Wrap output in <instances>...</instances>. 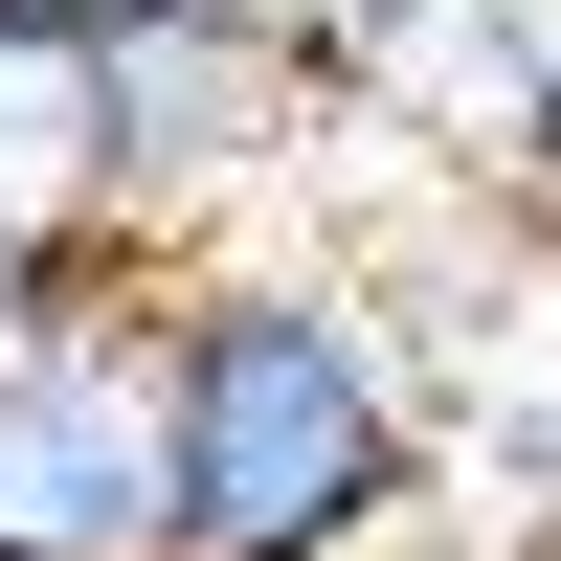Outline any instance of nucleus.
<instances>
[{
	"label": "nucleus",
	"instance_id": "nucleus-1",
	"mask_svg": "<svg viewBox=\"0 0 561 561\" xmlns=\"http://www.w3.org/2000/svg\"><path fill=\"white\" fill-rule=\"evenodd\" d=\"M158 472L180 561H404L427 517V382L382 293L293 248H180L158 270Z\"/></svg>",
	"mask_w": 561,
	"mask_h": 561
},
{
	"label": "nucleus",
	"instance_id": "nucleus-3",
	"mask_svg": "<svg viewBox=\"0 0 561 561\" xmlns=\"http://www.w3.org/2000/svg\"><path fill=\"white\" fill-rule=\"evenodd\" d=\"M494 203H517L539 248H561V68H539V113H517V158H494Z\"/></svg>",
	"mask_w": 561,
	"mask_h": 561
},
{
	"label": "nucleus",
	"instance_id": "nucleus-2",
	"mask_svg": "<svg viewBox=\"0 0 561 561\" xmlns=\"http://www.w3.org/2000/svg\"><path fill=\"white\" fill-rule=\"evenodd\" d=\"M113 225V180H90V45L68 23H0V270L90 248Z\"/></svg>",
	"mask_w": 561,
	"mask_h": 561
},
{
	"label": "nucleus",
	"instance_id": "nucleus-4",
	"mask_svg": "<svg viewBox=\"0 0 561 561\" xmlns=\"http://www.w3.org/2000/svg\"><path fill=\"white\" fill-rule=\"evenodd\" d=\"M0 23H68V45H113V23H180V0H0Z\"/></svg>",
	"mask_w": 561,
	"mask_h": 561
}]
</instances>
